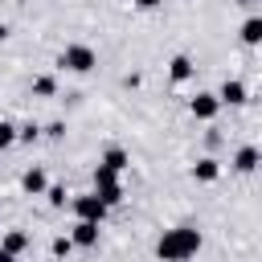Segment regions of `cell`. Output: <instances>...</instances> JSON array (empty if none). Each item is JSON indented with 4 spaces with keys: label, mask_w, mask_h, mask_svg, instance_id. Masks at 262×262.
<instances>
[{
    "label": "cell",
    "mask_w": 262,
    "mask_h": 262,
    "mask_svg": "<svg viewBox=\"0 0 262 262\" xmlns=\"http://www.w3.org/2000/svg\"><path fill=\"white\" fill-rule=\"evenodd\" d=\"M106 213H111V205H106L98 192H82V196H74V217H78V221H98V225H102Z\"/></svg>",
    "instance_id": "3"
},
{
    "label": "cell",
    "mask_w": 262,
    "mask_h": 262,
    "mask_svg": "<svg viewBox=\"0 0 262 262\" xmlns=\"http://www.w3.org/2000/svg\"><path fill=\"white\" fill-rule=\"evenodd\" d=\"M188 111H192V119H217V111H221V98L217 94H196L192 102H188Z\"/></svg>",
    "instance_id": "4"
},
{
    "label": "cell",
    "mask_w": 262,
    "mask_h": 262,
    "mask_svg": "<svg viewBox=\"0 0 262 262\" xmlns=\"http://www.w3.org/2000/svg\"><path fill=\"white\" fill-rule=\"evenodd\" d=\"M233 4H242V8H246V4H254V0H233Z\"/></svg>",
    "instance_id": "22"
},
{
    "label": "cell",
    "mask_w": 262,
    "mask_h": 262,
    "mask_svg": "<svg viewBox=\"0 0 262 262\" xmlns=\"http://www.w3.org/2000/svg\"><path fill=\"white\" fill-rule=\"evenodd\" d=\"M20 188H25V192H33V196H41V192L49 188V180H45V172H41V168H29V172L20 176Z\"/></svg>",
    "instance_id": "9"
},
{
    "label": "cell",
    "mask_w": 262,
    "mask_h": 262,
    "mask_svg": "<svg viewBox=\"0 0 262 262\" xmlns=\"http://www.w3.org/2000/svg\"><path fill=\"white\" fill-rule=\"evenodd\" d=\"M49 250H53V258H66V254L74 250V242H70V237H53V246H49Z\"/></svg>",
    "instance_id": "17"
},
{
    "label": "cell",
    "mask_w": 262,
    "mask_h": 262,
    "mask_svg": "<svg viewBox=\"0 0 262 262\" xmlns=\"http://www.w3.org/2000/svg\"><path fill=\"white\" fill-rule=\"evenodd\" d=\"M70 242L82 246V250H94V246H98V221H78L74 233H70Z\"/></svg>",
    "instance_id": "5"
},
{
    "label": "cell",
    "mask_w": 262,
    "mask_h": 262,
    "mask_svg": "<svg viewBox=\"0 0 262 262\" xmlns=\"http://www.w3.org/2000/svg\"><path fill=\"white\" fill-rule=\"evenodd\" d=\"M12 143H16V127L0 119V151H4V147H12Z\"/></svg>",
    "instance_id": "15"
},
{
    "label": "cell",
    "mask_w": 262,
    "mask_h": 262,
    "mask_svg": "<svg viewBox=\"0 0 262 262\" xmlns=\"http://www.w3.org/2000/svg\"><path fill=\"white\" fill-rule=\"evenodd\" d=\"M192 176H196L201 184H213V180L221 176V164H217L213 156H205V160H196V164H192Z\"/></svg>",
    "instance_id": "8"
},
{
    "label": "cell",
    "mask_w": 262,
    "mask_h": 262,
    "mask_svg": "<svg viewBox=\"0 0 262 262\" xmlns=\"http://www.w3.org/2000/svg\"><path fill=\"white\" fill-rule=\"evenodd\" d=\"M0 262H16V254H8V250H0Z\"/></svg>",
    "instance_id": "20"
},
{
    "label": "cell",
    "mask_w": 262,
    "mask_h": 262,
    "mask_svg": "<svg viewBox=\"0 0 262 262\" xmlns=\"http://www.w3.org/2000/svg\"><path fill=\"white\" fill-rule=\"evenodd\" d=\"M201 246H205V237H201L196 225H172V229L160 233V242H156V258H160V262H188Z\"/></svg>",
    "instance_id": "1"
},
{
    "label": "cell",
    "mask_w": 262,
    "mask_h": 262,
    "mask_svg": "<svg viewBox=\"0 0 262 262\" xmlns=\"http://www.w3.org/2000/svg\"><path fill=\"white\" fill-rule=\"evenodd\" d=\"M217 98H221V106H242V102H246V86H242L237 78H225V86H221Z\"/></svg>",
    "instance_id": "7"
},
{
    "label": "cell",
    "mask_w": 262,
    "mask_h": 262,
    "mask_svg": "<svg viewBox=\"0 0 262 262\" xmlns=\"http://www.w3.org/2000/svg\"><path fill=\"white\" fill-rule=\"evenodd\" d=\"M12 4H25V0H12Z\"/></svg>",
    "instance_id": "23"
},
{
    "label": "cell",
    "mask_w": 262,
    "mask_h": 262,
    "mask_svg": "<svg viewBox=\"0 0 262 262\" xmlns=\"http://www.w3.org/2000/svg\"><path fill=\"white\" fill-rule=\"evenodd\" d=\"M258 164H262V151H258L254 143H246V147L233 151V168H237V172H254Z\"/></svg>",
    "instance_id": "6"
},
{
    "label": "cell",
    "mask_w": 262,
    "mask_h": 262,
    "mask_svg": "<svg viewBox=\"0 0 262 262\" xmlns=\"http://www.w3.org/2000/svg\"><path fill=\"white\" fill-rule=\"evenodd\" d=\"M45 131H49V139H61V135H66V127H61V123H49Z\"/></svg>",
    "instance_id": "18"
},
{
    "label": "cell",
    "mask_w": 262,
    "mask_h": 262,
    "mask_svg": "<svg viewBox=\"0 0 262 262\" xmlns=\"http://www.w3.org/2000/svg\"><path fill=\"white\" fill-rule=\"evenodd\" d=\"M53 90H57V82H53L49 74H45V78H33V94H41V98H49Z\"/></svg>",
    "instance_id": "14"
},
{
    "label": "cell",
    "mask_w": 262,
    "mask_h": 262,
    "mask_svg": "<svg viewBox=\"0 0 262 262\" xmlns=\"http://www.w3.org/2000/svg\"><path fill=\"white\" fill-rule=\"evenodd\" d=\"M242 45H262V16L242 20Z\"/></svg>",
    "instance_id": "10"
},
{
    "label": "cell",
    "mask_w": 262,
    "mask_h": 262,
    "mask_svg": "<svg viewBox=\"0 0 262 262\" xmlns=\"http://www.w3.org/2000/svg\"><path fill=\"white\" fill-rule=\"evenodd\" d=\"M45 196H49V205H53V209H61V205H66V188H61V184H49V188H45Z\"/></svg>",
    "instance_id": "16"
},
{
    "label": "cell",
    "mask_w": 262,
    "mask_h": 262,
    "mask_svg": "<svg viewBox=\"0 0 262 262\" xmlns=\"http://www.w3.org/2000/svg\"><path fill=\"white\" fill-rule=\"evenodd\" d=\"M29 246V237L20 233V229H12V233H4V242H0V250H8V254H20Z\"/></svg>",
    "instance_id": "13"
},
{
    "label": "cell",
    "mask_w": 262,
    "mask_h": 262,
    "mask_svg": "<svg viewBox=\"0 0 262 262\" xmlns=\"http://www.w3.org/2000/svg\"><path fill=\"white\" fill-rule=\"evenodd\" d=\"M192 78V57L188 53H176L172 57V82H188Z\"/></svg>",
    "instance_id": "11"
},
{
    "label": "cell",
    "mask_w": 262,
    "mask_h": 262,
    "mask_svg": "<svg viewBox=\"0 0 262 262\" xmlns=\"http://www.w3.org/2000/svg\"><path fill=\"white\" fill-rule=\"evenodd\" d=\"M4 37H8V29H4V20H0V41H4Z\"/></svg>",
    "instance_id": "21"
},
{
    "label": "cell",
    "mask_w": 262,
    "mask_h": 262,
    "mask_svg": "<svg viewBox=\"0 0 262 262\" xmlns=\"http://www.w3.org/2000/svg\"><path fill=\"white\" fill-rule=\"evenodd\" d=\"M98 164H106V168H115V172H123V168L131 164V156H127L123 147H106V156H102Z\"/></svg>",
    "instance_id": "12"
},
{
    "label": "cell",
    "mask_w": 262,
    "mask_h": 262,
    "mask_svg": "<svg viewBox=\"0 0 262 262\" xmlns=\"http://www.w3.org/2000/svg\"><path fill=\"white\" fill-rule=\"evenodd\" d=\"M131 4H135V8H143V12H147V8H160V4H164V0H131Z\"/></svg>",
    "instance_id": "19"
},
{
    "label": "cell",
    "mask_w": 262,
    "mask_h": 262,
    "mask_svg": "<svg viewBox=\"0 0 262 262\" xmlns=\"http://www.w3.org/2000/svg\"><path fill=\"white\" fill-rule=\"evenodd\" d=\"M57 66L70 70V74H90V70L98 66V53H94L90 45H66L61 57H57Z\"/></svg>",
    "instance_id": "2"
}]
</instances>
